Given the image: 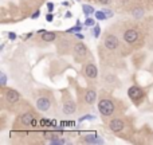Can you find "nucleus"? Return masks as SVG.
<instances>
[{"label":"nucleus","mask_w":153,"mask_h":145,"mask_svg":"<svg viewBox=\"0 0 153 145\" xmlns=\"http://www.w3.org/2000/svg\"><path fill=\"white\" fill-rule=\"evenodd\" d=\"M130 14H132V16L134 17V19H141V17L144 16V8H143V7H138V6H136V7L132 8Z\"/></svg>","instance_id":"obj_14"},{"label":"nucleus","mask_w":153,"mask_h":145,"mask_svg":"<svg viewBox=\"0 0 153 145\" xmlns=\"http://www.w3.org/2000/svg\"><path fill=\"white\" fill-rule=\"evenodd\" d=\"M83 12H85V15H90L94 12V10L91 6H83Z\"/></svg>","instance_id":"obj_15"},{"label":"nucleus","mask_w":153,"mask_h":145,"mask_svg":"<svg viewBox=\"0 0 153 145\" xmlns=\"http://www.w3.org/2000/svg\"><path fill=\"white\" fill-rule=\"evenodd\" d=\"M63 113L66 116H73L76 112V104L73 100V97L70 96V93L67 90L63 91Z\"/></svg>","instance_id":"obj_5"},{"label":"nucleus","mask_w":153,"mask_h":145,"mask_svg":"<svg viewBox=\"0 0 153 145\" xmlns=\"http://www.w3.org/2000/svg\"><path fill=\"white\" fill-rule=\"evenodd\" d=\"M73 51H74V58H75L76 62H85L87 56H90V52H89V48L82 43V42H76L73 45Z\"/></svg>","instance_id":"obj_4"},{"label":"nucleus","mask_w":153,"mask_h":145,"mask_svg":"<svg viewBox=\"0 0 153 145\" xmlns=\"http://www.w3.org/2000/svg\"><path fill=\"white\" fill-rule=\"evenodd\" d=\"M108 126H109V129H110L113 133L118 135V133H122V132L125 130L126 124H125V121H124V118H121V117H113L110 121H109Z\"/></svg>","instance_id":"obj_7"},{"label":"nucleus","mask_w":153,"mask_h":145,"mask_svg":"<svg viewBox=\"0 0 153 145\" xmlns=\"http://www.w3.org/2000/svg\"><path fill=\"white\" fill-rule=\"evenodd\" d=\"M99 34H101V27H99V26H95V27L93 28V35L95 36V38H98Z\"/></svg>","instance_id":"obj_16"},{"label":"nucleus","mask_w":153,"mask_h":145,"mask_svg":"<svg viewBox=\"0 0 153 145\" xmlns=\"http://www.w3.org/2000/svg\"><path fill=\"white\" fill-rule=\"evenodd\" d=\"M46 17H47V20H49V22H52V15H51V14H49Z\"/></svg>","instance_id":"obj_21"},{"label":"nucleus","mask_w":153,"mask_h":145,"mask_svg":"<svg viewBox=\"0 0 153 145\" xmlns=\"http://www.w3.org/2000/svg\"><path fill=\"white\" fill-rule=\"evenodd\" d=\"M3 98L8 105H14L16 102H19L20 94L15 89H3Z\"/></svg>","instance_id":"obj_10"},{"label":"nucleus","mask_w":153,"mask_h":145,"mask_svg":"<svg viewBox=\"0 0 153 145\" xmlns=\"http://www.w3.org/2000/svg\"><path fill=\"white\" fill-rule=\"evenodd\" d=\"M35 106H36V109H38L39 112H43V113L47 112V110H50V107L52 106L51 97L46 96V94L38 97V100H36V102H35Z\"/></svg>","instance_id":"obj_8"},{"label":"nucleus","mask_w":153,"mask_h":145,"mask_svg":"<svg viewBox=\"0 0 153 145\" xmlns=\"http://www.w3.org/2000/svg\"><path fill=\"white\" fill-rule=\"evenodd\" d=\"M38 114L34 110H28L26 113H22L15 121V129H27L30 126H36Z\"/></svg>","instance_id":"obj_2"},{"label":"nucleus","mask_w":153,"mask_h":145,"mask_svg":"<svg viewBox=\"0 0 153 145\" xmlns=\"http://www.w3.org/2000/svg\"><path fill=\"white\" fill-rule=\"evenodd\" d=\"M95 17L99 19V20H104V19H106V14H105V12H101V11H98V12H95Z\"/></svg>","instance_id":"obj_17"},{"label":"nucleus","mask_w":153,"mask_h":145,"mask_svg":"<svg viewBox=\"0 0 153 145\" xmlns=\"http://www.w3.org/2000/svg\"><path fill=\"white\" fill-rule=\"evenodd\" d=\"M42 40H45V42H54L56 39V32H49V31H43L42 32Z\"/></svg>","instance_id":"obj_13"},{"label":"nucleus","mask_w":153,"mask_h":145,"mask_svg":"<svg viewBox=\"0 0 153 145\" xmlns=\"http://www.w3.org/2000/svg\"><path fill=\"white\" fill-rule=\"evenodd\" d=\"M38 16H39V11H36V12L32 15V17H38Z\"/></svg>","instance_id":"obj_23"},{"label":"nucleus","mask_w":153,"mask_h":145,"mask_svg":"<svg viewBox=\"0 0 153 145\" xmlns=\"http://www.w3.org/2000/svg\"><path fill=\"white\" fill-rule=\"evenodd\" d=\"M47 7H49V11H50V12H52V11H54V8H55V6H54L52 3H49V4H47Z\"/></svg>","instance_id":"obj_20"},{"label":"nucleus","mask_w":153,"mask_h":145,"mask_svg":"<svg viewBox=\"0 0 153 145\" xmlns=\"http://www.w3.org/2000/svg\"><path fill=\"white\" fill-rule=\"evenodd\" d=\"M97 91L94 89H86L83 91V94H82V100H83V102L87 105V106H91V105L95 104V101H97Z\"/></svg>","instance_id":"obj_12"},{"label":"nucleus","mask_w":153,"mask_h":145,"mask_svg":"<svg viewBox=\"0 0 153 145\" xmlns=\"http://www.w3.org/2000/svg\"><path fill=\"white\" fill-rule=\"evenodd\" d=\"M104 47L109 51H117L120 48V38L113 32H106L104 36Z\"/></svg>","instance_id":"obj_6"},{"label":"nucleus","mask_w":153,"mask_h":145,"mask_svg":"<svg viewBox=\"0 0 153 145\" xmlns=\"http://www.w3.org/2000/svg\"><path fill=\"white\" fill-rule=\"evenodd\" d=\"M85 24H86V26H93L94 20H93V19H90V17H87L86 20H85Z\"/></svg>","instance_id":"obj_19"},{"label":"nucleus","mask_w":153,"mask_h":145,"mask_svg":"<svg viewBox=\"0 0 153 145\" xmlns=\"http://www.w3.org/2000/svg\"><path fill=\"white\" fill-rule=\"evenodd\" d=\"M82 72H83V75L86 77V78H89V79H97V77H98V69H97V66L94 65L91 61L83 65Z\"/></svg>","instance_id":"obj_11"},{"label":"nucleus","mask_w":153,"mask_h":145,"mask_svg":"<svg viewBox=\"0 0 153 145\" xmlns=\"http://www.w3.org/2000/svg\"><path fill=\"white\" fill-rule=\"evenodd\" d=\"M122 39L128 46H137L140 43V40L143 39V34H141L138 27L130 26V27H126L124 30Z\"/></svg>","instance_id":"obj_3"},{"label":"nucleus","mask_w":153,"mask_h":145,"mask_svg":"<svg viewBox=\"0 0 153 145\" xmlns=\"http://www.w3.org/2000/svg\"><path fill=\"white\" fill-rule=\"evenodd\" d=\"M95 1H98V3L102 4V6H108V4L111 3V0H95Z\"/></svg>","instance_id":"obj_18"},{"label":"nucleus","mask_w":153,"mask_h":145,"mask_svg":"<svg viewBox=\"0 0 153 145\" xmlns=\"http://www.w3.org/2000/svg\"><path fill=\"white\" fill-rule=\"evenodd\" d=\"M8 36H10V39H15V38H16V36H15V34H11V32L8 34Z\"/></svg>","instance_id":"obj_22"},{"label":"nucleus","mask_w":153,"mask_h":145,"mask_svg":"<svg viewBox=\"0 0 153 145\" xmlns=\"http://www.w3.org/2000/svg\"><path fill=\"white\" fill-rule=\"evenodd\" d=\"M128 96H129V98L134 102V104L140 105L141 102H143V100H144V90L141 89L140 86L134 85V86H132L130 89L128 90Z\"/></svg>","instance_id":"obj_9"},{"label":"nucleus","mask_w":153,"mask_h":145,"mask_svg":"<svg viewBox=\"0 0 153 145\" xmlns=\"http://www.w3.org/2000/svg\"><path fill=\"white\" fill-rule=\"evenodd\" d=\"M115 102L114 100L109 96H105V93L99 97L98 100V110L102 114V117H111L115 113Z\"/></svg>","instance_id":"obj_1"}]
</instances>
